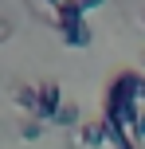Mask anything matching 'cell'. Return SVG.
<instances>
[{"instance_id": "cell-1", "label": "cell", "mask_w": 145, "mask_h": 149, "mask_svg": "<svg viewBox=\"0 0 145 149\" xmlns=\"http://www.w3.org/2000/svg\"><path fill=\"white\" fill-rule=\"evenodd\" d=\"M55 28H59V36L67 39L71 47H86L90 43V28H86V20H83L78 0H63V4L55 8Z\"/></svg>"}, {"instance_id": "cell-2", "label": "cell", "mask_w": 145, "mask_h": 149, "mask_svg": "<svg viewBox=\"0 0 145 149\" xmlns=\"http://www.w3.org/2000/svg\"><path fill=\"white\" fill-rule=\"evenodd\" d=\"M35 86H39V110H35V118H39V122H47V118L55 122V114L63 110L59 82H55V79H43V82H35Z\"/></svg>"}, {"instance_id": "cell-3", "label": "cell", "mask_w": 145, "mask_h": 149, "mask_svg": "<svg viewBox=\"0 0 145 149\" xmlns=\"http://www.w3.org/2000/svg\"><path fill=\"white\" fill-rule=\"evenodd\" d=\"M78 141L83 145H90V149H98V145H106L110 141V126L106 122H83V126H78Z\"/></svg>"}, {"instance_id": "cell-4", "label": "cell", "mask_w": 145, "mask_h": 149, "mask_svg": "<svg viewBox=\"0 0 145 149\" xmlns=\"http://www.w3.org/2000/svg\"><path fill=\"white\" fill-rule=\"evenodd\" d=\"M12 98H16V106H20L28 118H35V110H39V86L20 82V86H12Z\"/></svg>"}, {"instance_id": "cell-5", "label": "cell", "mask_w": 145, "mask_h": 149, "mask_svg": "<svg viewBox=\"0 0 145 149\" xmlns=\"http://www.w3.org/2000/svg\"><path fill=\"white\" fill-rule=\"evenodd\" d=\"M55 122H59V126H78V106L75 102H63V110L55 114Z\"/></svg>"}, {"instance_id": "cell-6", "label": "cell", "mask_w": 145, "mask_h": 149, "mask_svg": "<svg viewBox=\"0 0 145 149\" xmlns=\"http://www.w3.org/2000/svg\"><path fill=\"white\" fill-rule=\"evenodd\" d=\"M39 134H43V122H39V118H24V122H20V137H28V141H35Z\"/></svg>"}, {"instance_id": "cell-7", "label": "cell", "mask_w": 145, "mask_h": 149, "mask_svg": "<svg viewBox=\"0 0 145 149\" xmlns=\"http://www.w3.org/2000/svg\"><path fill=\"white\" fill-rule=\"evenodd\" d=\"M141 106H145V74H141Z\"/></svg>"}, {"instance_id": "cell-8", "label": "cell", "mask_w": 145, "mask_h": 149, "mask_svg": "<svg viewBox=\"0 0 145 149\" xmlns=\"http://www.w3.org/2000/svg\"><path fill=\"white\" fill-rule=\"evenodd\" d=\"M141 24H145V12H141Z\"/></svg>"}, {"instance_id": "cell-9", "label": "cell", "mask_w": 145, "mask_h": 149, "mask_svg": "<svg viewBox=\"0 0 145 149\" xmlns=\"http://www.w3.org/2000/svg\"><path fill=\"white\" fill-rule=\"evenodd\" d=\"M141 67H145V59H141Z\"/></svg>"}]
</instances>
